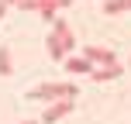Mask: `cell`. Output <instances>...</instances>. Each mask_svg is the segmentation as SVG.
<instances>
[{
	"label": "cell",
	"instance_id": "cell-1",
	"mask_svg": "<svg viewBox=\"0 0 131 124\" xmlns=\"http://www.w3.org/2000/svg\"><path fill=\"white\" fill-rule=\"evenodd\" d=\"M45 45H48V55H52L55 62H62L66 55L72 52V45H76V41H72V28L66 24L62 17H55V21H52V35H48Z\"/></svg>",
	"mask_w": 131,
	"mask_h": 124
},
{
	"label": "cell",
	"instance_id": "cell-2",
	"mask_svg": "<svg viewBox=\"0 0 131 124\" xmlns=\"http://www.w3.org/2000/svg\"><path fill=\"white\" fill-rule=\"evenodd\" d=\"M76 83H41L35 86V90H28V100H45V104H52V100H76Z\"/></svg>",
	"mask_w": 131,
	"mask_h": 124
},
{
	"label": "cell",
	"instance_id": "cell-3",
	"mask_svg": "<svg viewBox=\"0 0 131 124\" xmlns=\"http://www.w3.org/2000/svg\"><path fill=\"white\" fill-rule=\"evenodd\" d=\"M72 0H17V7L21 10H38L45 21H55L59 17V10L62 7H69Z\"/></svg>",
	"mask_w": 131,
	"mask_h": 124
},
{
	"label": "cell",
	"instance_id": "cell-4",
	"mask_svg": "<svg viewBox=\"0 0 131 124\" xmlns=\"http://www.w3.org/2000/svg\"><path fill=\"white\" fill-rule=\"evenodd\" d=\"M72 104H76V100H52V104L45 107V114H41V124H59L62 117H69Z\"/></svg>",
	"mask_w": 131,
	"mask_h": 124
},
{
	"label": "cell",
	"instance_id": "cell-5",
	"mask_svg": "<svg viewBox=\"0 0 131 124\" xmlns=\"http://www.w3.org/2000/svg\"><path fill=\"white\" fill-rule=\"evenodd\" d=\"M83 59H90L93 65H111V62H117V55H114L111 48H100V45H86V48H83Z\"/></svg>",
	"mask_w": 131,
	"mask_h": 124
},
{
	"label": "cell",
	"instance_id": "cell-6",
	"mask_svg": "<svg viewBox=\"0 0 131 124\" xmlns=\"http://www.w3.org/2000/svg\"><path fill=\"white\" fill-rule=\"evenodd\" d=\"M121 72H124V65L121 62H111V65H93V72H90V79H97V83H111V79H121Z\"/></svg>",
	"mask_w": 131,
	"mask_h": 124
},
{
	"label": "cell",
	"instance_id": "cell-7",
	"mask_svg": "<svg viewBox=\"0 0 131 124\" xmlns=\"http://www.w3.org/2000/svg\"><path fill=\"white\" fill-rule=\"evenodd\" d=\"M66 69H69L72 76H90V72H93V62L83 59V55H66Z\"/></svg>",
	"mask_w": 131,
	"mask_h": 124
},
{
	"label": "cell",
	"instance_id": "cell-8",
	"mask_svg": "<svg viewBox=\"0 0 131 124\" xmlns=\"http://www.w3.org/2000/svg\"><path fill=\"white\" fill-rule=\"evenodd\" d=\"M124 10H131V0H104V14H124Z\"/></svg>",
	"mask_w": 131,
	"mask_h": 124
},
{
	"label": "cell",
	"instance_id": "cell-9",
	"mask_svg": "<svg viewBox=\"0 0 131 124\" xmlns=\"http://www.w3.org/2000/svg\"><path fill=\"white\" fill-rule=\"evenodd\" d=\"M14 65H10V52H7V45H0V76H10Z\"/></svg>",
	"mask_w": 131,
	"mask_h": 124
},
{
	"label": "cell",
	"instance_id": "cell-10",
	"mask_svg": "<svg viewBox=\"0 0 131 124\" xmlns=\"http://www.w3.org/2000/svg\"><path fill=\"white\" fill-rule=\"evenodd\" d=\"M4 14H7V4H4V0H0V21H4Z\"/></svg>",
	"mask_w": 131,
	"mask_h": 124
},
{
	"label": "cell",
	"instance_id": "cell-11",
	"mask_svg": "<svg viewBox=\"0 0 131 124\" xmlns=\"http://www.w3.org/2000/svg\"><path fill=\"white\" fill-rule=\"evenodd\" d=\"M4 4H7V7H17V0H4Z\"/></svg>",
	"mask_w": 131,
	"mask_h": 124
},
{
	"label": "cell",
	"instance_id": "cell-12",
	"mask_svg": "<svg viewBox=\"0 0 131 124\" xmlns=\"http://www.w3.org/2000/svg\"><path fill=\"white\" fill-rule=\"evenodd\" d=\"M17 124H41V121H17Z\"/></svg>",
	"mask_w": 131,
	"mask_h": 124
},
{
	"label": "cell",
	"instance_id": "cell-13",
	"mask_svg": "<svg viewBox=\"0 0 131 124\" xmlns=\"http://www.w3.org/2000/svg\"><path fill=\"white\" fill-rule=\"evenodd\" d=\"M124 69H131V62H128V65H124Z\"/></svg>",
	"mask_w": 131,
	"mask_h": 124
}]
</instances>
